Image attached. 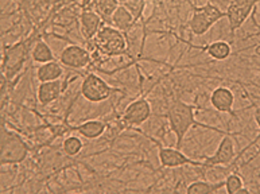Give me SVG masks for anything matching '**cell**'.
Listing matches in <instances>:
<instances>
[{
  "label": "cell",
  "mask_w": 260,
  "mask_h": 194,
  "mask_svg": "<svg viewBox=\"0 0 260 194\" xmlns=\"http://www.w3.org/2000/svg\"><path fill=\"white\" fill-rule=\"evenodd\" d=\"M32 38L26 41H20L18 43L3 46V62H2V72H3L4 80L11 81L16 74L19 73L23 63L27 59L30 46H31Z\"/></svg>",
  "instance_id": "obj_3"
},
{
  "label": "cell",
  "mask_w": 260,
  "mask_h": 194,
  "mask_svg": "<svg viewBox=\"0 0 260 194\" xmlns=\"http://www.w3.org/2000/svg\"><path fill=\"white\" fill-rule=\"evenodd\" d=\"M210 104L213 105L218 112H232L235 104V96L232 90L225 86H218L210 94Z\"/></svg>",
  "instance_id": "obj_13"
},
{
  "label": "cell",
  "mask_w": 260,
  "mask_h": 194,
  "mask_svg": "<svg viewBox=\"0 0 260 194\" xmlns=\"http://www.w3.org/2000/svg\"><path fill=\"white\" fill-rule=\"evenodd\" d=\"M151 116V105L147 99H138L125 108L121 116L123 127H135L140 125Z\"/></svg>",
  "instance_id": "obj_8"
},
{
  "label": "cell",
  "mask_w": 260,
  "mask_h": 194,
  "mask_svg": "<svg viewBox=\"0 0 260 194\" xmlns=\"http://www.w3.org/2000/svg\"><path fill=\"white\" fill-rule=\"evenodd\" d=\"M31 58L38 63H47L55 61L53 50L45 41H37L31 49Z\"/></svg>",
  "instance_id": "obj_18"
},
{
  "label": "cell",
  "mask_w": 260,
  "mask_h": 194,
  "mask_svg": "<svg viewBox=\"0 0 260 194\" xmlns=\"http://www.w3.org/2000/svg\"><path fill=\"white\" fill-rule=\"evenodd\" d=\"M194 105L186 104L181 99H175L167 111V119L170 123L171 132H174L177 136V148L181 150L183 143V138L186 135L190 127L193 125H202L206 127L205 124H200L194 117Z\"/></svg>",
  "instance_id": "obj_1"
},
{
  "label": "cell",
  "mask_w": 260,
  "mask_h": 194,
  "mask_svg": "<svg viewBox=\"0 0 260 194\" xmlns=\"http://www.w3.org/2000/svg\"><path fill=\"white\" fill-rule=\"evenodd\" d=\"M105 128H107V123L105 121L89 120L80 125H76V127H72L70 131H77L78 134H81L86 139H96V138H100L104 134Z\"/></svg>",
  "instance_id": "obj_16"
},
{
  "label": "cell",
  "mask_w": 260,
  "mask_h": 194,
  "mask_svg": "<svg viewBox=\"0 0 260 194\" xmlns=\"http://www.w3.org/2000/svg\"><path fill=\"white\" fill-rule=\"evenodd\" d=\"M117 2H113V0H104V2H98V3L92 4L90 8L92 11H94L101 18V20L104 23H111V18H112L113 12L116 11V8L119 7Z\"/></svg>",
  "instance_id": "obj_19"
},
{
  "label": "cell",
  "mask_w": 260,
  "mask_h": 194,
  "mask_svg": "<svg viewBox=\"0 0 260 194\" xmlns=\"http://www.w3.org/2000/svg\"><path fill=\"white\" fill-rule=\"evenodd\" d=\"M59 62L73 69H84L89 65L90 53L78 45H69L59 54Z\"/></svg>",
  "instance_id": "obj_9"
},
{
  "label": "cell",
  "mask_w": 260,
  "mask_h": 194,
  "mask_svg": "<svg viewBox=\"0 0 260 194\" xmlns=\"http://www.w3.org/2000/svg\"><path fill=\"white\" fill-rule=\"evenodd\" d=\"M224 16H225V12H222L214 4L206 3L202 7H194L193 16L189 20V27L194 35H204Z\"/></svg>",
  "instance_id": "obj_5"
},
{
  "label": "cell",
  "mask_w": 260,
  "mask_h": 194,
  "mask_svg": "<svg viewBox=\"0 0 260 194\" xmlns=\"http://www.w3.org/2000/svg\"><path fill=\"white\" fill-rule=\"evenodd\" d=\"M84 147L82 140L78 136H68L62 143V150L68 156H76Z\"/></svg>",
  "instance_id": "obj_22"
},
{
  "label": "cell",
  "mask_w": 260,
  "mask_h": 194,
  "mask_svg": "<svg viewBox=\"0 0 260 194\" xmlns=\"http://www.w3.org/2000/svg\"><path fill=\"white\" fill-rule=\"evenodd\" d=\"M160 165L163 167H181L190 165V166H204V162H194L189 159L185 154L179 151L178 148L159 147L158 151Z\"/></svg>",
  "instance_id": "obj_11"
},
{
  "label": "cell",
  "mask_w": 260,
  "mask_h": 194,
  "mask_svg": "<svg viewBox=\"0 0 260 194\" xmlns=\"http://www.w3.org/2000/svg\"><path fill=\"white\" fill-rule=\"evenodd\" d=\"M235 158V143H233L232 136L225 135L218 144L217 151L213 155L206 158L204 166H218V165H228Z\"/></svg>",
  "instance_id": "obj_10"
},
{
  "label": "cell",
  "mask_w": 260,
  "mask_h": 194,
  "mask_svg": "<svg viewBox=\"0 0 260 194\" xmlns=\"http://www.w3.org/2000/svg\"><path fill=\"white\" fill-rule=\"evenodd\" d=\"M136 18L132 15V12L129 11L128 8H125L123 4H119V7L116 8V11L113 12L112 18H111V27L116 28L123 34L129 33L134 24L136 22Z\"/></svg>",
  "instance_id": "obj_14"
},
{
  "label": "cell",
  "mask_w": 260,
  "mask_h": 194,
  "mask_svg": "<svg viewBox=\"0 0 260 194\" xmlns=\"http://www.w3.org/2000/svg\"><path fill=\"white\" fill-rule=\"evenodd\" d=\"M224 186H225L226 191L229 194H236L237 191L240 190L241 187L244 186V182L241 179L240 175L237 174H231L226 177V179L224 181Z\"/></svg>",
  "instance_id": "obj_23"
},
{
  "label": "cell",
  "mask_w": 260,
  "mask_h": 194,
  "mask_svg": "<svg viewBox=\"0 0 260 194\" xmlns=\"http://www.w3.org/2000/svg\"><path fill=\"white\" fill-rule=\"evenodd\" d=\"M208 54L216 61H224L232 54V47L225 41H216V42L210 43L209 46L206 47Z\"/></svg>",
  "instance_id": "obj_20"
},
{
  "label": "cell",
  "mask_w": 260,
  "mask_h": 194,
  "mask_svg": "<svg viewBox=\"0 0 260 194\" xmlns=\"http://www.w3.org/2000/svg\"><path fill=\"white\" fill-rule=\"evenodd\" d=\"M80 90L82 96L90 103H101L111 96L113 88H111L98 74L88 73L82 80Z\"/></svg>",
  "instance_id": "obj_6"
},
{
  "label": "cell",
  "mask_w": 260,
  "mask_h": 194,
  "mask_svg": "<svg viewBox=\"0 0 260 194\" xmlns=\"http://www.w3.org/2000/svg\"><path fill=\"white\" fill-rule=\"evenodd\" d=\"M62 73V66H61V63L57 62V61L42 63V65L37 68V78H38L39 82L57 81V80L61 78Z\"/></svg>",
  "instance_id": "obj_17"
},
{
  "label": "cell",
  "mask_w": 260,
  "mask_h": 194,
  "mask_svg": "<svg viewBox=\"0 0 260 194\" xmlns=\"http://www.w3.org/2000/svg\"><path fill=\"white\" fill-rule=\"evenodd\" d=\"M256 2H248V0H233L228 6V10L225 12V16L229 22V31L233 37L235 31L243 26L247 18L251 15L253 7L256 6Z\"/></svg>",
  "instance_id": "obj_7"
},
{
  "label": "cell",
  "mask_w": 260,
  "mask_h": 194,
  "mask_svg": "<svg viewBox=\"0 0 260 194\" xmlns=\"http://www.w3.org/2000/svg\"><path fill=\"white\" fill-rule=\"evenodd\" d=\"M99 51L108 55L123 54L127 49V39L124 34L111 26H103L93 38Z\"/></svg>",
  "instance_id": "obj_4"
},
{
  "label": "cell",
  "mask_w": 260,
  "mask_h": 194,
  "mask_svg": "<svg viewBox=\"0 0 260 194\" xmlns=\"http://www.w3.org/2000/svg\"><path fill=\"white\" fill-rule=\"evenodd\" d=\"M62 93V82L57 80V81L50 82H41L38 86V96L39 103L42 105H49L58 100V97Z\"/></svg>",
  "instance_id": "obj_15"
},
{
  "label": "cell",
  "mask_w": 260,
  "mask_h": 194,
  "mask_svg": "<svg viewBox=\"0 0 260 194\" xmlns=\"http://www.w3.org/2000/svg\"><path fill=\"white\" fill-rule=\"evenodd\" d=\"M0 162L6 165H16L23 162L28 155L30 147L26 140L16 132H12L4 127L2 130V143H0Z\"/></svg>",
  "instance_id": "obj_2"
},
{
  "label": "cell",
  "mask_w": 260,
  "mask_h": 194,
  "mask_svg": "<svg viewBox=\"0 0 260 194\" xmlns=\"http://www.w3.org/2000/svg\"><path fill=\"white\" fill-rule=\"evenodd\" d=\"M224 187V182L210 183L205 181H196L186 187L187 194H210Z\"/></svg>",
  "instance_id": "obj_21"
},
{
  "label": "cell",
  "mask_w": 260,
  "mask_h": 194,
  "mask_svg": "<svg viewBox=\"0 0 260 194\" xmlns=\"http://www.w3.org/2000/svg\"><path fill=\"white\" fill-rule=\"evenodd\" d=\"M103 26H104V22L90 8L84 10L81 12V15H80V31L86 41L93 39Z\"/></svg>",
  "instance_id": "obj_12"
}]
</instances>
